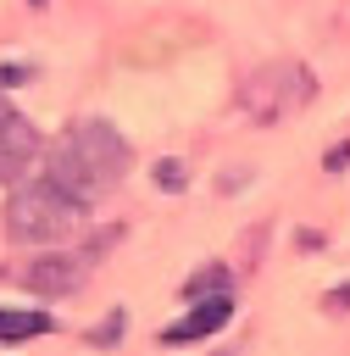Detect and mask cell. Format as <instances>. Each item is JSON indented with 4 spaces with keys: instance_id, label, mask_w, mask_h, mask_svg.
I'll use <instances>...</instances> for the list:
<instances>
[{
    "instance_id": "obj_11",
    "label": "cell",
    "mask_w": 350,
    "mask_h": 356,
    "mask_svg": "<svg viewBox=\"0 0 350 356\" xmlns=\"http://www.w3.org/2000/svg\"><path fill=\"white\" fill-rule=\"evenodd\" d=\"M322 306H328V312H344V306H350V284H344V289H333Z\"/></svg>"
},
{
    "instance_id": "obj_4",
    "label": "cell",
    "mask_w": 350,
    "mask_h": 356,
    "mask_svg": "<svg viewBox=\"0 0 350 356\" xmlns=\"http://www.w3.org/2000/svg\"><path fill=\"white\" fill-rule=\"evenodd\" d=\"M6 278H17L22 289H33V295H72V289H83V278H89V261L83 256H67V250H50V256H33V261H22V267H6Z\"/></svg>"
},
{
    "instance_id": "obj_1",
    "label": "cell",
    "mask_w": 350,
    "mask_h": 356,
    "mask_svg": "<svg viewBox=\"0 0 350 356\" xmlns=\"http://www.w3.org/2000/svg\"><path fill=\"white\" fill-rule=\"evenodd\" d=\"M133 167V150H128V139L111 128V122H100V117H89V122H78L56 150H50V161H44V178L50 184H61L72 200H83V206H94L100 195H111L117 184H122V172Z\"/></svg>"
},
{
    "instance_id": "obj_9",
    "label": "cell",
    "mask_w": 350,
    "mask_h": 356,
    "mask_svg": "<svg viewBox=\"0 0 350 356\" xmlns=\"http://www.w3.org/2000/svg\"><path fill=\"white\" fill-rule=\"evenodd\" d=\"M189 178H183V161H156V189H167V195H178Z\"/></svg>"
},
{
    "instance_id": "obj_12",
    "label": "cell",
    "mask_w": 350,
    "mask_h": 356,
    "mask_svg": "<svg viewBox=\"0 0 350 356\" xmlns=\"http://www.w3.org/2000/svg\"><path fill=\"white\" fill-rule=\"evenodd\" d=\"M344 161H350V145H339V150H328V172H339Z\"/></svg>"
},
{
    "instance_id": "obj_5",
    "label": "cell",
    "mask_w": 350,
    "mask_h": 356,
    "mask_svg": "<svg viewBox=\"0 0 350 356\" xmlns=\"http://www.w3.org/2000/svg\"><path fill=\"white\" fill-rule=\"evenodd\" d=\"M33 156H39V128L22 111H11V100H6L0 106V184L22 178Z\"/></svg>"
},
{
    "instance_id": "obj_8",
    "label": "cell",
    "mask_w": 350,
    "mask_h": 356,
    "mask_svg": "<svg viewBox=\"0 0 350 356\" xmlns=\"http://www.w3.org/2000/svg\"><path fill=\"white\" fill-rule=\"evenodd\" d=\"M222 289H228V267H206V273H194V278L183 284L189 300H200V295H222Z\"/></svg>"
},
{
    "instance_id": "obj_2",
    "label": "cell",
    "mask_w": 350,
    "mask_h": 356,
    "mask_svg": "<svg viewBox=\"0 0 350 356\" xmlns=\"http://www.w3.org/2000/svg\"><path fill=\"white\" fill-rule=\"evenodd\" d=\"M83 200H72L61 184L50 178H22L6 200V234L17 245H61L83 228Z\"/></svg>"
},
{
    "instance_id": "obj_6",
    "label": "cell",
    "mask_w": 350,
    "mask_h": 356,
    "mask_svg": "<svg viewBox=\"0 0 350 356\" xmlns=\"http://www.w3.org/2000/svg\"><path fill=\"white\" fill-rule=\"evenodd\" d=\"M228 317H233V295H228V289H222V295H200L189 317H178L172 328H161V339H167V345H189V339H206V334H217Z\"/></svg>"
},
{
    "instance_id": "obj_7",
    "label": "cell",
    "mask_w": 350,
    "mask_h": 356,
    "mask_svg": "<svg viewBox=\"0 0 350 356\" xmlns=\"http://www.w3.org/2000/svg\"><path fill=\"white\" fill-rule=\"evenodd\" d=\"M50 334V312H28V306H0V345H22Z\"/></svg>"
},
{
    "instance_id": "obj_3",
    "label": "cell",
    "mask_w": 350,
    "mask_h": 356,
    "mask_svg": "<svg viewBox=\"0 0 350 356\" xmlns=\"http://www.w3.org/2000/svg\"><path fill=\"white\" fill-rule=\"evenodd\" d=\"M311 95H317V78L306 61H267L239 83V111L256 128H272V122H289L294 111H306Z\"/></svg>"
},
{
    "instance_id": "obj_13",
    "label": "cell",
    "mask_w": 350,
    "mask_h": 356,
    "mask_svg": "<svg viewBox=\"0 0 350 356\" xmlns=\"http://www.w3.org/2000/svg\"><path fill=\"white\" fill-rule=\"evenodd\" d=\"M28 6H44V0H28Z\"/></svg>"
},
{
    "instance_id": "obj_10",
    "label": "cell",
    "mask_w": 350,
    "mask_h": 356,
    "mask_svg": "<svg viewBox=\"0 0 350 356\" xmlns=\"http://www.w3.org/2000/svg\"><path fill=\"white\" fill-rule=\"evenodd\" d=\"M89 339H94V345H111V339H122V312H111V317H106V328H94Z\"/></svg>"
}]
</instances>
